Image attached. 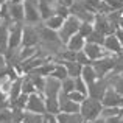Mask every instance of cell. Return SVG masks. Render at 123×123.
I'll return each mask as SVG.
<instances>
[{
    "mask_svg": "<svg viewBox=\"0 0 123 123\" xmlns=\"http://www.w3.org/2000/svg\"><path fill=\"white\" fill-rule=\"evenodd\" d=\"M120 123H123V115H120Z\"/></svg>",
    "mask_w": 123,
    "mask_h": 123,
    "instance_id": "e575fe53",
    "label": "cell"
},
{
    "mask_svg": "<svg viewBox=\"0 0 123 123\" xmlns=\"http://www.w3.org/2000/svg\"><path fill=\"white\" fill-rule=\"evenodd\" d=\"M22 93V76H19L17 80H14L11 84V89L8 92V103H12L19 95Z\"/></svg>",
    "mask_w": 123,
    "mask_h": 123,
    "instance_id": "d6986e66",
    "label": "cell"
},
{
    "mask_svg": "<svg viewBox=\"0 0 123 123\" xmlns=\"http://www.w3.org/2000/svg\"><path fill=\"white\" fill-rule=\"evenodd\" d=\"M92 31H93V24H90V22H81L78 33L81 34L83 37H87L90 33H92Z\"/></svg>",
    "mask_w": 123,
    "mask_h": 123,
    "instance_id": "484cf974",
    "label": "cell"
},
{
    "mask_svg": "<svg viewBox=\"0 0 123 123\" xmlns=\"http://www.w3.org/2000/svg\"><path fill=\"white\" fill-rule=\"evenodd\" d=\"M55 64H62V66L66 67L67 75H69L70 78H78V76L81 75L83 66H81V64H78L76 61H56Z\"/></svg>",
    "mask_w": 123,
    "mask_h": 123,
    "instance_id": "5bb4252c",
    "label": "cell"
},
{
    "mask_svg": "<svg viewBox=\"0 0 123 123\" xmlns=\"http://www.w3.org/2000/svg\"><path fill=\"white\" fill-rule=\"evenodd\" d=\"M47 120H48V123H58L56 115H51V114H47Z\"/></svg>",
    "mask_w": 123,
    "mask_h": 123,
    "instance_id": "d6a6232c",
    "label": "cell"
},
{
    "mask_svg": "<svg viewBox=\"0 0 123 123\" xmlns=\"http://www.w3.org/2000/svg\"><path fill=\"white\" fill-rule=\"evenodd\" d=\"M120 76H122V78H123V72H122V73H120Z\"/></svg>",
    "mask_w": 123,
    "mask_h": 123,
    "instance_id": "d590c367",
    "label": "cell"
},
{
    "mask_svg": "<svg viewBox=\"0 0 123 123\" xmlns=\"http://www.w3.org/2000/svg\"><path fill=\"white\" fill-rule=\"evenodd\" d=\"M83 123H105V118L98 117V118H95V120H84Z\"/></svg>",
    "mask_w": 123,
    "mask_h": 123,
    "instance_id": "1f68e13d",
    "label": "cell"
},
{
    "mask_svg": "<svg viewBox=\"0 0 123 123\" xmlns=\"http://www.w3.org/2000/svg\"><path fill=\"white\" fill-rule=\"evenodd\" d=\"M114 115H120V108H106V106H103L100 117L108 118V117H114Z\"/></svg>",
    "mask_w": 123,
    "mask_h": 123,
    "instance_id": "4316f807",
    "label": "cell"
},
{
    "mask_svg": "<svg viewBox=\"0 0 123 123\" xmlns=\"http://www.w3.org/2000/svg\"><path fill=\"white\" fill-rule=\"evenodd\" d=\"M24 11H25V24L27 25H36L41 22L39 16V0H24Z\"/></svg>",
    "mask_w": 123,
    "mask_h": 123,
    "instance_id": "3957f363",
    "label": "cell"
},
{
    "mask_svg": "<svg viewBox=\"0 0 123 123\" xmlns=\"http://www.w3.org/2000/svg\"><path fill=\"white\" fill-rule=\"evenodd\" d=\"M8 39H9V25L2 22V25H0V53L3 55L8 50Z\"/></svg>",
    "mask_w": 123,
    "mask_h": 123,
    "instance_id": "ac0fdd59",
    "label": "cell"
},
{
    "mask_svg": "<svg viewBox=\"0 0 123 123\" xmlns=\"http://www.w3.org/2000/svg\"><path fill=\"white\" fill-rule=\"evenodd\" d=\"M83 51L87 55V58H89L90 61H98V59H101V58H105V56H109V53L105 50L103 45L92 44V42H86Z\"/></svg>",
    "mask_w": 123,
    "mask_h": 123,
    "instance_id": "30bf717a",
    "label": "cell"
},
{
    "mask_svg": "<svg viewBox=\"0 0 123 123\" xmlns=\"http://www.w3.org/2000/svg\"><path fill=\"white\" fill-rule=\"evenodd\" d=\"M80 76H81V78L84 80V83H86L87 86L98 80V76H97V72H95V69L92 67V64L83 66V69H81V75H80Z\"/></svg>",
    "mask_w": 123,
    "mask_h": 123,
    "instance_id": "e0dca14e",
    "label": "cell"
},
{
    "mask_svg": "<svg viewBox=\"0 0 123 123\" xmlns=\"http://www.w3.org/2000/svg\"><path fill=\"white\" fill-rule=\"evenodd\" d=\"M101 109H103V105L100 100L86 97L83 100V103L80 105V114H81L83 120H95V118L100 117Z\"/></svg>",
    "mask_w": 123,
    "mask_h": 123,
    "instance_id": "6da1fadb",
    "label": "cell"
},
{
    "mask_svg": "<svg viewBox=\"0 0 123 123\" xmlns=\"http://www.w3.org/2000/svg\"><path fill=\"white\" fill-rule=\"evenodd\" d=\"M39 42L41 37H39V31H37V25H24L20 47H36V45H39Z\"/></svg>",
    "mask_w": 123,
    "mask_h": 123,
    "instance_id": "8992f818",
    "label": "cell"
},
{
    "mask_svg": "<svg viewBox=\"0 0 123 123\" xmlns=\"http://www.w3.org/2000/svg\"><path fill=\"white\" fill-rule=\"evenodd\" d=\"M75 90L80 93H83V95L87 97V84L84 83V80L81 76H78V78H75Z\"/></svg>",
    "mask_w": 123,
    "mask_h": 123,
    "instance_id": "83f0119b",
    "label": "cell"
},
{
    "mask_svg": "<svg viewBox=\"0 0 123 123\" xmlns=\"http://www.w3.org/2000/svg\"><path fill=\"white\" fill-rule=\"evenodd\" d=\"M50 76H53V78L62 81V80H66L69 75H67V70H66V67H64L62 64H55V69H53V72H51Z\"/></svg>",
    "mask_w": 123,
    "mask_h": 123,
    "instance_id": "603a6c76",
    "label": "cell"
},
{
    "mask_svg": "<svg viewBox=\"0 0 123 123\" xmlns=\"http://www.w3.org/2000/svg\"><path fill=\"white\" fill-rule=\"evenodd\" d=\"M73 90H75V78L67 76L66 80L61 81V92L62 93H67V95H69V93L73 92Z\"/></svg>",
    "mask_w": 123,
    "mask_h": 123,
    "instance_id": "d4e9b609",
    "label": "cell"
},
{
    "mask_svg": "<svg viewBox=\"0 0 123 123\" xmlns=\"http://www.w3.org/2000/svg\"><path fill=\"white\" fill-rule=\"evenodd\" d=\"M45 118L44 114H36V112H28L25 111L24 118H22V123H42Z\"/></svg>",
    "mask_w": 123,
    "mask_h": 123,
    "instance_id": "44dd1931",
    "label": "cell"
},
{
    "mask_svg": "<svg viewBox=\"0 0 123 123\" xmlns=\"http://www.w3.org/2000/svg\"><path fill=\"white\" fill-rule=\"evenodd\" d=\"M8 5V12L11 16L12 22H20L24 24L25 22V11H24V3H11L6 2Z\"/></svg>",
    "mask_w": 123,
    "mask_h": 123,
    "instance_id": "4fadbf2b",
    "label": "cell"
},
{
    "mask_svg": "<svg viewBox=\"0 0 123 123\" xmlns=\"http://www.w3.org/2000/svg\"><path fill=\"white\" fill-rule=\"evenodd\" d=\"M62 24H64V17H61V16H58V14H53V16H50L47 20H44L45 27L50 28V30H55V31L59 30V28L62 27Z\"/></svg>",
    "mask_w": 123,
    "mask_h": 123,
    "instance_id": "ffe728a7",
    "label": "cell"
},
{
    "mask_svg": "<svg viewBox=\"0 0 123 123\" xmlns=\"http://www.w3.org/2000/svg\"><path fill=\"white\" fill-rule=\"evenodd\" d=\"M105 123H120V115H114V117L105 118Z\"/></svg>",
    "mask_w": 123,
    "mask_h": 123,
    "instance_id": "4dcf8cb0",
    "label": "cell"
},
{
    "mask_svg": "<svg viewBox=\"0 0 123 123\" xmlns=\"http://www.w3.org/2000/svg\"><path fill=\"white\" fill-rule=\"evenodd\" d=\"M58 103H59V112H66V114L80 112V105L75 103L73 100H70L67 93L59 92V95H58Z\"/></svg>",
    "mask_w": 123,
    "mask_h": 123,
    "instance_id": "8fae6325",
    "label": "cell"
},
{
    "mask_svg": "<svg viewBox=\"0 0 123 123\" xmlns=\"http://www.w3.org/2000/svg\"><path fill=\"white\" fill-rule=\"evenodd\" d=\"M80 25H81V20H80L76 16H73V14H70L69 17H66L64 19V24H62V27L58 30V34H59V39L61 42H62L64 45H66V42L70 39V37L73 36V34H76L78 33V30H80Z\"/></svg>",
    "mask_w": 123,
    "mask_h": 123,
    "instance_id": "7a4b0ae2",
    "label": "cell"
},
{
    "mask_svg": "<svg viewBox=\"0 0 123 123\" xmlns=\"http://www.w3.org/2000/svg\"><path fill=\"white\" fill-rule=\"evenodd\" d=\"M0 25H2V19H0Z\"/></svg>",
    "mask_w": 123,
    "mask_h": 123,
    "instance_id": "8d00e7d4",
    "label": "cell"
},
{
    "mask_svg": "<svg viewBox=\"0 0 123 123\" xmlns=\"http://www.w3.org/2000/svg\"><path fill=\"white\" fill-rule=\"evenodd\" d=\"M69 98H70V100H73L75 103H78V105H81L83 100L86 98V95H83V93H80V92H76V90H73V92H70V93H69Z\"/></svg>",
    "mask_w": 123,
    "mask_h": 123,
    "instance_id": "f546056e",
    "label": "cell"
},
{
    "mask_svg": "<svg viewBox=\"0 0 123 123\" xmlns=\"http://www.w3.org/2000/svg\"><path fill=\"white\" fill-rule=\"evenodd\" d=\"M105 37H106L105 33L93 30L92 33H90L89 36L86 37V42H92V44H100V45H103V42H105Z\"/></svg>",
    "mask_w": 123,
    "mask_h": 123,
    "instance_id": "cb8c5ba5",
    "label": "cell"
},
{
    "mask_svg": "<svg viewBox=\"0 0 123 123\" xmlns=\"http://www.w3.org/2000/svg\"><path fill=\"white\" fill-rule=\"evenodd\" d=\"M37 92L36 87H34L33 81L30 80V76L28 75H24L22 76V93H27V95H31V93Z\"/></svg>",
    "mask_w": 123,
    "mask_h": 123,
    "instance_id": "7402d4cb",
    "label": "cell"
},
{
    "mask_svg": "<svg viewBox=\"0 0 123 123\" xmlns=\"http://www.w3.org/2000/svg\"><path fill=\"white\" fill-rule=\"evenodd\" d=\"M42 123H48V120H47V114H45V118H44V122Z\"/></svg>",
    "mask_w": 123,
    "mask_h": 123,
    "instance_id": "836d02e7",
    "label": "cell"
},
{
    "mask_svg": "<svg viewBox=\"0 0 123 123\" xmlns=\"http://www.w3.org/2000/svg\"><path fill=\"white\" fill-rule=\"evenodd\" d=\"M22 33H24V24L14 22L9 27V39H8V50H19L22 45Z\"/></svg>",
    "mask_w": 123,
    "mask_h": 123,
    "instance_id": "52a82bcc",
    "label": "cell"
},
{
    "mask_svg": "<svg viewBox=\"0 0 123 123\" xmlns=\"http://www.w3.org/2000/svg\"><path fill=\"white\" fill-rule=\"evenodd\" d=\"M108 87H109V84L106 81V78H98L97 81H93L92 84L87 86V97L101 101V98H103V95H105Z\"/></svg>",
    "mask_w": 123,
    "mask_h": 123,
    "instance_id": "9c48e42d",
    "label": "cell"
},
{
    "mask_svg": "<svg viewBox=\"0 0 123 123\" xmlns=\"http://www.w3.org/2000/svg\"><path fill=\"white\" fill-rule=\"evenodd\" d=\"M103 47L109 55H120L122 53V42L115 37V34H108L105 37Z\"/></svg>",
    "mask_w": 123,
    "mask_h": 123,
    "instance_id": "7c38bea8",
    "label": "cell"
},
{
    "mask_svg": "<svg viewBox=\"0 0 123 123\" xmlns=\"http://www.w3.org/2000/svg\"><path fill=\"white\" fill-rule=\"evenodd\" d=\"M58 123H83V117L80 112H73V114H66V112H58L56 114Z\"/></svg>",
    "mask_w": 123,
    "mask_h": 123,
    "instance_id": "2e32d148",
    "label": "cell"
},
{
    "mask_svg": "<svg viewBox=\"0 0 123 123\" xmlns=\"http://www.w3.org/2000/svg\"><path fill=\"white\" fill-rule=\"evenodd\" d=\"M101 105L106 108H122L123 106V95L118 93L114 87H108L101 98Z\"/></svg>",
    "mask_w": 123,
    "mask_h": 123,
    "instance_id": "ba28073f",
    "label": "cell"
},
{
    "mask_svg": "<svg viewBox=\"0 0 123 123\" xmlns=\"http://www.w3.org/2000/svg\"><path fill=\"white\" fill-rule=\"evenodd\" d=\"M86 45V37H83L80 33L73 34L69 41L66 42V48L67 50H72V51H81Z\"/></svg>",
    "mask_w": 123,
    "mask_h": 123,
    "instance_id": "9a60e30c",
    "label": "cell"
},
{
    "mask_svg": "<svg viewBox=\"0 0 123 123\" xmlns=\"http://www.w3.org/2000/svg\"><path fill=\"white\" fill-rule=\"evenodd\" d=\"M114 66H115L114 55L105 56V58H101V59H98V61H92V67L95 69L97 76H98V78H105L109 72L114 70Z\"/></svg>",
    "mask_w": 123,
    "mask_h": 123,
    "instance_id": "5b68a950",
    "label": "cell"
},
{
    "mask_svg": "<svg viewBox=\"0 0 123 123\" xmlns=\"http://www.w3.org/2000/svg\"><path fill=\"white\" fill-rule=\"evenodd\" d=\"M75 61L78 64H81V66H87V64H92V61L87 58V55L84 53V51H76V56H75Z\"/></svg>",
    "mask_w": 123,
    "mask_h": 123,
    "instance_id": "f1b7e54d",
    "label": "cell"
},
{
    "mask_svg": "<svg viewBox=\"0 0 123 123\" xmlns=\"http://www.w3.org/2000/svg\"><path fill=\"white\" fill-rule=\"evenodd\" d=\"M25 111L28 112H36V114H47V108H45V98L44 93L34 92L28 95L27 105H25Z\"/></svg>",
    "mask_w": 123,
    "mask_h": 123,
    "instance_id": "277c9868",
    "label": "cell"
}]
</instances>
